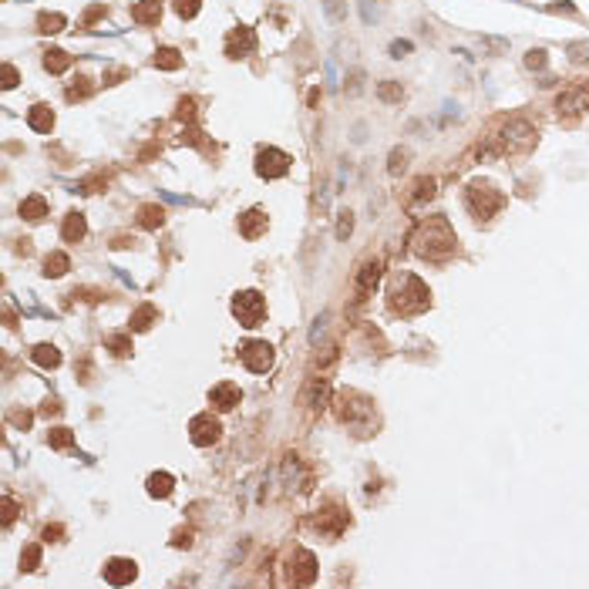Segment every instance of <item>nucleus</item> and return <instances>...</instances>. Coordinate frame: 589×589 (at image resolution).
<instances>
[{"mask_svg": "<svg viewBox=\"0 0 589 589\" xmlns=\"http://www.w3.org/2000/svg\"><path fill=\"white\" fill-rule=\"evenodd\" d=\"M407 243H411V249L418 256H425V259H448L458 249V236H455L451 222L445 216H428L411 229Z\"/></svg>", "mask_w": 589, "mask_h": 589, "instance_id": "f257e3e1", "label": "nucleus"}, {"mask_svg": "<svg viewBox=\"0 0 589 589\" xmlns=\"http://www.w3.org/2000/svg\"><path fill=\"white\" fill-rule=\"evenodd\" d=\"M535 138H539L535 125L522 115H515V118H505L495 135H489V152L492 156H526L535 145Z\"/></svg>", "mask_w": 589, "mask_h": 589, "instance_id": "f03ea898", "label": "nucleus"}, {"mask_svg": "<svg viewBox=\"0 0 589 589\" xmlns=\"http://www.w3.org/2000/svg\"><path fill=\"white\" fill-rule=\"evenodd\" d=\"M334 411H337V421L347 425V428H354L357 434H371V428L377 425L374 401L371 398H364V394H357V391H341Z\"/></svg>", "mask_w": 589, "mask_h": 589, "instance_id": "7ed1b4c3", "label": "nucleus"}, {"mask_svg": "<svg viewBox=\"0 0 589 589\" xmlns=\"http://www.w3.org/2000/svg\"><path fill=\"white\" fill-rule=\"evenodd\" d=\"M431 303V290L425 286V279L414 273H401L391 283V307L398 313H421Z\"/></svg>", "mask_w": 589, "mask_h": 589, "instance_id": "20e7f679", "label": "nucleus"}, {"mask_svg": "<svg viewBox=\"0 0 589 589\" xmlns=\"http://www.w3.org/2000/svg\"><path fill=\"white\" fill-rule=\"evenodd\" d=\"M465 202H468V209H471V216L492 219L498 209L505 206V195H502L492 182H471V186L465 189Z\"/></svg>", "mask_w": 589, "mask_h": 589, "instance_id": "39448f33", "label": "nucleus"}, {"mask_svg": "<svg viewBox=\"0 0 589 589\" xmlns=\"http://www.w3.org/2000/svg\"><path fill=\"white\" fill-rule=\"evenodd\" d=\"M263 313H266V303L256 290H243L233 297V317L239 320V327H259Z\"/></svg>", "mask_w": 589, "mask_h": 589, "instance_id": "423d86ee", "label": "nucleus"}, {"mask_svg": "<svg viewBox=\"0 0 589 589\" xmlns=\"http://www.w3.org/2000/svg\"><path fill=\"white\" fill-rule=\"evenodd\" d=\"M317 572H320V566H317V556H313L310 549H297L290 556L286 576H290L293 586H310V583H317Z\"/></svg>", "mask_w": 589, "mask_h": 589, "instance_id": "0eeeda50", "label": "nucleus"}, {"mask_svg": "<svg viewBox=\"0 0 589 589\" xmlns=\"http://www.w3.org/2000/svg\"><path fill=\"white\" fill-rule=\"evenodd\" d=\"M586 108H589V81L576 85V88H566L556 98V111H559V118H566V122L579 118Z\"/></svg>", "mask_w": 589, "mask_h": 589, "instance_id": "6e6552de", "label": "nucleus"}, {"mask_svg": "<svg viewBox=\"0 0 589 589\" xmlns=\"http://www.w3.org/2000/svg\"><path fill=\"white\" fill-rule=\"evenodd\" d=\"M239 361L246 364L253 374H266L273 367V347L266 341H249L239 347Z\"/></svg>", "mask_w": 589, "mask_h": 589, "instance_id": "1a4fd4ad", "label": "nucleus"}, {"mask_svg": "<svg viewBox=\"0 0 589 589\" xmlns=\"http://www.w3.org/2000/svg\"><path fill=\"white\" fill-rule=\"evenodd\" d=\"M256 172H259V179H279V175L290 172V156L279 152V149H259Z\"/></svg>", "mask_w": 589, "mask_h": 589, "instance_id": "9d476101", "label": "nucleus"}, {"mask_svg": "<svg viewBox=\"0 0 589 589\" xmlns=\"http://www.w3.org/2000/svg\"><path fill=\"white\" fill-rule=\"evenodd\" d=\"M219 431H222V425H219V418H213V414H195L189 421V438L199 448H209L213 441H219Z\"/></svg>", "mask_w": 589, "mask_h": 589, "instance_id": "9b49d317", "label": "nucleus"}, {"mask_svg": "<svg viewBox=\"0 0 589 589\" xmlns=\"http://www.w3.org/2000/svg\"><path fill=\"white\" fill-rule=\"evenodd\" d=\"M347 512L343 508H337V505H327V508H320L317 515H313V528L320 532V535H327V539H337L343 528H347Z\"/></svg>", "mask_w": 589, "mask_h": 589, "instance_id": "f8f14e48", "label": "nucleus"}, {"mask_svg": "<svg viewBox=\"0 0 589 589\" xmlns=\"http://www.w3.org/2000/svg\"><path fill=\"white\" fill-rule=\"evenodd\" d=\"M256 47V34L249 31V28H233L229 31V37H226V58L229 61H239V58H246L249 51Z\"/></svg>", "mask_w": 589, "mask_h": 589, "instance_id": "ddd939ff", "label": "nucleus"}, {"mask_svg": "<svg viewBox=\"0 0 589 589\" xmlns=\"http://www.w3.org/2000/svg\"><path fill=\"white\" fill-rule=\"evenodd\" d=\"M381 277H384V259L377 256V259H371V263H364V270H361V277H357V300H367L374 293V286L381 283Z\"/></svg>", "mask_w": 589, "mask_h": 589, "instance_id": "4468645a", "label": "nucleus"}, {"mask_svg": "<svg viewBox=\"0 0 589 589\" xmlns=\"http://www.w3.org/2000/svg\"><path fill=\"white\" fill-rule=\"evenodd\" d=\"M138 576V566L131 562V559H108L105 562V579L111 583V586H125V583H131Z\"/></svg>", "mask_w": 589, "mask_h": 589, "instance_id": "2eb2a0df", "label": "nucleus"}, {"mask_svg": "<svg viewBox=\"0 0 589 589\" xmlns=\"http://www.w3.org/2000/svg\"><path fill=\"white\" fill-rule=\"evenodd\" d=\"M434 189H438V182H434L431 175H421V179H414V186H411V192H407V199H404V206L411 209V213H418L428 199H434Z\"/></svg>", "mask_w": 589, "mask_h": 589, "instance_id": "dca6fc26", "label": "nucleus"}, {"mask_svg": "<svg viewBox=\"0 0 589 589\" xmlns=\"http://www.w3.org/2000/svg\"><path fill=\"white\" fill-rule=\"evenodd\" d=\"M327 398H330V381L313 374L310 381H307V387H303V398H300V401L307 404V407H323Z\"/></svg>", "mask_w": 589, "mask_h": 589, "instance_id": "f3484780", "label": "nucleus"}, {"mask_svg": "<svg viewBox=\"0 0 589 589\" xmlns=\"http://www.w3.org/2000/svg\"><path fill=\"white\" fill-rule=\"evenodd\" d=\"M239 387L233 384V381H222V384H216L213 391H209V401L216 404V411H233L236 404H239Z\"/></svg>", "mask_w": 589, "mask_h": 589, "instance_id": "a211bd4d", "label": "nucleus"}, {"mask_svg": "<svg viewBox=\"0 0 589 589\" xmlns=\"http://www.w3.org/2000/svg\"><path fill=\"white\" fill-rule=\"evenodd\" d=\"M266 233V213L263 209H249L239 216V236L243 239H259Z\"/></svg>", "mask_w": 589, "mask_h": 589, "instance_id": "6ab92c4d", "label": "nucleus"}, {"mask_svg": "<svg viewBox=\"0 0 589 589\" xmlns=\"http://www.w3.org/2000/svg\"><path fill=\"white\" fill-rule=\"evenodd\" d=\"M158 17H162V0H142V3L131 7V21L142 24V28L158 24Z\"/></svg>", "mask_w": 589, "mask_h": 589, "instance_id": "aec40b11", "label": "nucleus"}, {"mask_svg": "<svg viewBox=\"0 0 589 589\" xmlns=\"http://www.w3.org/2000/svg\"><path fill=\"white\" fill-rule=\"evenodd\" d=\"M85 233H88L85 216H81V213H67V219H64V226H61L64 243H81V239H85Z\"/></svg>", "mask_w": 589, "mask_h": 589, "instance_id": "412c9836", "label": "nucleus"}, {"mask_svg": "<svg viewBox=\"0 0 589 589\" xmlns=\"http://www.w3.org/2000/svg\"><path fill=\"white\" fill-rule=\"evenodd\" d=\"M28 125H31L34 131L47 135V131L54 128V111H51V105H34L31 111H28Z\"/></svg>", "mask_w": 589, "mask_h": 589, "instance_id": "4be33fe9", "label": "nucleus"}, {"mask_svg": "<svg viewBox=\"0 0 589 589\" xmlns=\"http://www.w3.org/2000/svg\"><path fill=\"white\" fill-rule=\"evenodd\" d=\"M172 489H175V478H172L169 471H156V475H149V495L152 498H169L172 495Z\"/></svg>", "mask_w": 589, "mask_h": 589, "instance_id": "5701e85b", "label": "nucleus"}, {"mask_svg": "<svg viewBox=\"0 0 589 589\" xmlns=\"http://www.w3.org/2000/svg\"><path fill=\"white\" fill-rule=\"evenodd\" d=\"M34 364H41V367H58L61 364V350L54 347V343H37L31 350Z\"/></svg>", "mask_w": 589, "mask_h": 589, "instance_id": "b1692460", "label": "nucleus"}, {"mask_svg": "<svg viewBox=\"0 0 589 589\" xmlns=\"http://www.w3.org/2000/svg\"><path fill=\"white\" fill-rule=\"evenodd\" d=\"M67 270H71V259H67V253L54 249V253H47V256H44V277H64Z\"/></svg>", "mask_w": 589, "mask_h": 589, "instance_id": "393cba45", "label": "nucleus"}, {"mask_svg": "<svg viewBox=\"0 0 589 589\" xmlns=\"http://www.w3.org/2000/svg\"><path fill=\"white\" fill-rule=\"evenodd\" d=\"M21 216L31 219V222L44 219L47 216V199H44V195H28V199L21 202Z\"/></svg>", "mask_w": 589, "mask_h": 589, "instance_id": "a878e982", "label": "nucleus"}, {"mask_svg": "<svg viewBox=\"0 0 589 589\" xmlns=\"http://www.w3.org/2000/svg\"><path fill=\"white\" fill-rule=\"evenodd\" d=\"M67 67H71V54H67V51H58V47L44 51V71H51V74H64Z\"/></svg>", "mask_w": 589, "mask_h": 589, "instance_id": "bb28decb", "label": "nucleus"}, {"mask_svg": "<svg viewBox=\"0 0 589 589\" xmlns=\"http://www.w3.org/2000/svg\"><path fill=\"white\" fill-rule=\"evenodd\" d=\"M152 64L162 67V71H179V67H182V54H179L175 47H158Z\"/></svg>", "mask_w": 589, "mask_h": 589, "instance_id": "cd10ccee", "label": "nucleus"}, {"mask_svg": "<svg viewBox=\"0 0 589 589\" xmlns=\"http://www.w3.org/2000/svg\"><path fill=\"white\" fill-rule=\"evenodd\" d=\"M156 320H158V310H156V307H152V303H142L138 310L131 313V320H128V323H131V330H149V327H152Z\"/></svg>", "mask_w": 589, "mask_h": 589, "instance_id": "c85d7f7f", "label": "nucleus"}, {"mask_svg": "<svg viewBox=\"0 0 589 589\" xmlns=\"http://www.w3.org/2000/svg\"><path fill=\"white\" fill-rule=\"evenodd\" d=\"M165 222V209L162 206H142L138 209V226L142 229H158Z\"/></svg>", "mask_w": 589, "mask_h": 589, "instance_id": "c756f323", "label": "nucleus"}, {"mask_svg": "<svg viewBox=\"0 0 589 589\" xmlns=\"http://www.w3.org/2000/svg\"><path fill=\"white\" fill-rule=\"evenodd\" d=\"M37 31H41V34H58V31H64V14H51V10L37 14Z\"/></svg>", "mask_w": 589, "mask_h": 589, "instance_id": "7c9ffc66", "label": "nucleus"}, {"mask_svg": "<svg viewBox=\"0 0 589 589\" xmlns=\"http://www.w3.org/2000/svg\"><path fill=\"white\" fill-rule=\"evenodd\" d=\"M105 343L111 347L115 357H128V354H131V337H128V334H108Z\"/></svg>", "mask_w": 589, "mask_h": 589, "instance_id": "2f4dec72", "label": "nucleus"}, {"mask_svg": "<svg viewBox=\"0 0 589 589\" xmlns=\"http://www.w3.org/2000/svg\"><path fill=\"white\" fill-rule=\"evenodd\" d=\"M377 98H381V101H387V105H391V101H401L404 98L401 81H381V85H377Z\"/></svg>", "mask_w": 589, "mask_h": 589, "instance_id": "473e14b6", "label": "nucleus"}, {"mask_svg": "<svg viewBox=\"0 0 589 589\" xmlns=\"http://www.w3.org/2000/svg\"><path fill=\"white\" fill-rule=\"evenodd\" d=\"M47 445L51 448H71L74 445V431L71 428H51L47 431Z\"/></svg>", "mask_w": 589, "mask_h": 589, "instance_id": "72a5a7b5", "label": "nucleus"}, {"mask_svg": "<svg viewBox=\"0 0 589 589\" xmlns=\"http://www.w3.org/2000/svg\"><path fill=\"white\" fill-rule=\"evenodd\" d=\"M407 158H411L407 149H394V152H391V162H387V172H391V175H401L404 169H407Z\"/></svg>", "mask_w": 589, "mask_h": 589, "instance_id": "f704fd0d", "label": "nucleus"}, {"mask_svg": "<svg viewBox=\"0 0 589 589\" xmlns=\"http://www.w3.org/2000/svg\"><path fill=\"white\" fill-rule=\"evenodd\" d=\"M92 88H94L92 78H78V81L67 88V101H81V98H88V94H92Z\"/></svg>", "mask_w": 589, "mask_h": 589, "instance_id": "c9c22d12", "label": "nucleus"}, {"mask_svg": "<svg viewBox=\"0 0 589 589\" xmlns=\"http://www.w3.org/2000/svg\"><path fill=\"white\" fill-rule=\"evenodd\" d=\"M41 566V546H28L24 553H21V569L24 572H34Z\"/></svg>", "mask_w": 589, "mask_h": 589, "instance_id": "e433bc0d", "label": "nucleus"}, {"mask_svg": "<svg viewBox=\"0 0 589 589\" xmlns=\"http://www.w3.org/2000/svg\"><path fill=\"white\" fill-rule=\"evenodd\" d=\"M175 118H179V122L182 125H192L195 122V101H192V98H179V108H175Z\"/></svg>", "mask_w": 589, "mask_h": 589, "instance_id": "4c0bfd02", "label": "nucleus"}, {"mask_svg": "<svg viewBox=\"0 0 589 589\" xmlns=\"http://www.w3.org/2000/svg\"><path fill=\"white\" fill-rule=\"evenodd\" d=\"M199 7H202V0H175V14H179L182 21H192V17L199 14Z\"/></svg>", "mask_w": 589, "mask_h": 589, "instance_id": "58836bf2", "label": "nucleus"}, {"mask_svg": "<svg viewBox=\"0 0 589 589\" xmlns=\"http://www.w3.org/2000/svg\"><path fill=\"white\" fill-rule=\"evenodd\" d=\"M569 61L572 64L589 61V41H583V44H569Z\"/></svg>", "mask_w": 589, "mask_h": 589, "instance_id": "ea45409f", "label": "nucleus"}, {"mask_svg": "<svg viewBox=\"0 0 589 589\" xmlns=\"http://www.w3.org/2000/svg\"><path fill=\"white\" fill-rule=\"evenodd\" d=\"M526 67H528V71H542V67H546V51H542V47L528 51V54H526Z\"/></svg>", "mask_w": 589, "mask_h": 589, "instance_id": "a19ab883", "label": "nucleus"}, {"mask_svg": "<svg viewBox=\"0 0 589 589\" xmlns=\"http://www.w3.org/2000/svg\"><path fill=\"white\" fill-rule=\"evenodd\" d=\"M7 421H10L14 428L28 431V428H31V411H10V414H7Z\"/></svg>", "mask_w": 589, "mask_h": 589, "instance_id": "79ce46f5", "label": "nucleus"}, {"mask_svg": "<svg viewBox=\"0 0 589 589\" xmlns=\"http://www.w3.org/2000/svg\"><path fill=\"white\" fill-rule=\"evenodd\" d=\"M71 297H78V300H85V303H98V300H105V293H101V290H92V286H81V290H74Z\"/></svg>", "mask_w": 589, "mask_h": 589, "instance_id": "37998d69", "label": "nucleus"}, {"mask_svg": "<svg viewBox=\"0 0 589 589\" xmlns=\"http://www.w3.org/2000/svg\"><path fill=\"white\" fill-rule=\"evenodd\" d=\"M105 14H108V10H105V3H94V7H88V10H85V17H81V24H85V28H92L94 21H101Z\"/></svg>", "mask_w": 589, "mask_h": 589, "instance_id": "c03bdc74", "label": "nucleus"}, {"mask_svg": "<svg viewBox=\"0 0 589 589\" xmlns=\"http://www.w3.org/2000/svg\"><path fill=\"white\" fill-rule=\"evenodd\" d=\"M350 229H354V216L343 209L341 219H337V239H347V236H350Z\"/></svg>", "mask_w": 589, "mask_h": 589, "instance_id": "a18cd8bd", "label": "nucleus"}, {"mask_svg": "<svg viewBox=\"0 0 589 589\" xmlns=\"http://www.w3.org/2000/svg\"><path fill=\"white\" fill-rule=\"evenodd\" d=\"M14 519H17V502L10 495H3V528H10Z\"/></svg>", "mask_w": 589, "mask_h": 589, "instance_id": "49530a36", "label": "nucleus"}, {"mask_svg": "<svg viewBox=\"0 0 589 589\" xmlns=\"http://www.w3.org/2000/svg\"><path fill=\"white\" fill-rule=\"evenodd\" d=\"M105 186H108V179H105V175H92V179H85V182H81V192H101Z\"/></svg>", "mask_w": 589, "mask_h": 589, "instance_id": "de8ad7c7", "label": "nucleus"}, {"mask_svg": "<svg viewBox=\"0 0 589 589\" xmlns=\"http://www.w3.org/2000/svg\"><path fill=\"white\" fill-rule=\"evenodd\" d=\"M172 546H175V549H182V546H192V528H179V532H175V535H172Z\"/></svg>", "mask_w": 589, "mask_h": 589, "instance_id": "09e8293b", "label": "nucleus"}, {"mask_svg": "<svg viewBox=\"0 0 589 589\" xmlns=\"http://www.w3.org/2000/svg\"><path fill=\"white\" fill-rule=\"evenodd\" d=\"M41 535H44V542H61L64 526H58V522H54V526H44V532H41Z\"/></svg>", "mask_w": 589, "mask_h": 589, "instance_id": "8fccbe9b", "label": "nucleus"}, {"mask_svg": "<svg viewBox=\"0 0 589 589\" xmlns=\"http://www.w3.org/2000/svg\"><path fill=\"white\" fill-rule=\"evenodd\" d=\"M182 142H189V145H199V142H202V131H199L195 125H189V128H182Z\"/></svg>", "mask_w": 589, "mask_h": 589, "instance_id": "3c124183", "label": "nucleus"}, {"mask_svg": "<svg viewBox=\"0 0 589 589\" xmlns=\"http://www.w3.org/2000/svg\"><path fill=\"white\" fill-rule=\"evenodd\" d=\"M3 88H17V67L3 64Z\"/></svg>", "mask_w": 589, "mask_h": 589, "instance_id": "603ef678", "label": "nucleus"}, {"mask_svg": "<svg viewBox=\"0 0 589 589\" xmlns=\"http://www.w3.org/2000/svg\"><path fill=\"white\" fill-rule=\"evenodd\" d=\"M122 78H128V67H111V71L105 74V85H118Z\"/></svg>", "mask_w": 589, "mask_h": 589, "instance_id": "864d4df0", "label": "nucleus"}, {"mask_svg": "<svg viewBox=\"0 0 589 589\" xmlns=\"http://www.w3.org/2000/svg\"><path fill=\"white\" fill-rule=\"evenodd\" d=\"M323 7H327V14H330L334 21H341V17H343V7H341V0H323Z\"/></svg>", "mask_w": 589, "mask_h": 589, "instance_id": "5fc2aeb1", "label": "nucleus"}, {"mask_svg": "<svg viewBox=\"0 0 589 589\" xmlns=\"http://www.w3.org/2000/svg\"><path fill=\"white\" fill-rule=\"evenodd\" d=\"M407 51H411V44H407V41H394V44H391V58H404Z\"/></svg>", "mask_w": 589, "mask_h": 589, "instance_id": "6e6d98bb", "label": "nucleus"}, {"mask_svg": "<svg viewBox=\"0 0 589 589\" xmlns=\"http://www.w3.org/2000/svg\"><path fill=\"white\" fill-rule=\"evenodd\" d=\"M361 81H364V74H361V71H354V74H350V85H347V92L357 94V92H361Z\"/></svg>", "mask_w": 589, "mask_h": 589, "instance_id": "4d7b16f0", "label": "nucleus"}, {"mask_svg": "<svg viewBox=\"0 0 589 589\" xmlns=\"http://www.w3.org/2000/svg\"><path fill=\"white\" fill-rule=\"evenodd\" d=\"M41 414H44V418H51V414H61V404H58V401H44Z\"/></svg>", "mask_w": 589, "mask_h": 589, "instance_id": "13d9d810", "label": "nucleus"}]
</instances>
